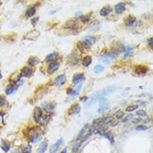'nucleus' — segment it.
<instances>
[{
    "instance_id": "1",
    "label": "nucleus",
    "mask_w": 153,
    "mask_h": 153,
    "mask_svg": "<svg viewBox=\"0 0 153 153\" xmlns=\"http://www.w3.org/2000/svg\"><path fill=\"white\" fill-rule=\"evenodd\" d=\"M116 88H117L115 86H109L94 93L86 101V103L85 104V108H87L90 107L100 98L104 97L105 95L109 94L115 91Z\"/></svg>"
},
{
    "instance_id": "2",
    "label": "nucleus",
    "mask_w": 153,
    "mask_h": 153,
    "mask_svg": "<svg viewBox=\"0 0 153 153\" xmlns=\"http://www.w3.org/2000/svg\"><path fill=\"white\" fill-rule=\"evenodd\" d=\"M80 55L77 50H73L67 56V62L69 65H75L78 63L80 60Z\"/></svg>"
},
{
    "instance_id": "3",
    "label": "nucleus",
    "mask_w": 153,
    "mask_h": 153,
    "mask_svg": "<svg viewBox=\"0 0 153 153\" xmlns=\"http://www.w3.org/2000/svg\"><path fill=\"white\" fill-rule=\"evenodd\" d=\"M79 23L78 20L75 19H72L67 21L63 25L64 28L71 30H75L79 28Z\"/></svg>"
},
{
    "instance_id": "4",
    "label": "nucleus",
    "mask_w": 153,
    "mask_h": 153,
    "mask_svg": "<svg viewBox=\"0 0 153 153\" xmlns=\"http://www.w3.org/2000/svg\"><path fill=\"white\" fill-rule=\"evenodd\" d=\"M100 107L97 110V112L98 113H103L105 111H107L109 108V102L108 99L104 97L101 98L99 99Z\"/></svg>"
},
{
    "instance_id": "5",
    "label": "nucleus",
    "mask_w": 153,
    "mask_h": 153,
    "mask_svg": "<svg viewBox=\"0 0 153 153\" xmlns=\"http://www.w3.org/2000/svg\"><path fill=\"white\" fill-rule=\"evenodd\" d=\"M124 22L127 27H132L136 23V18L132 14H129L126 17H125Z\"/></svg>"
},
{
    "instance_id": "6",
    "label": "nucleus",
    "mask_w": 153,
    "mask_h": 153,
    "mask_svg": "<svg viewBox=\"0 0 153 153\" xmlns=\"http://www.w3.org/2000/svg\"><path fill=\"white\" fill-rule=\"evenodd\" d=\"M148 67L146 65H136L134 68V72L138 75H145L148 71Z\"/></svg>"
},
{
    "instance_id": "7",
    "label": "nucleus",
    "mask_w": 153,
    "mask_h": 153,
    "mask_svg": "<svg viewBox=\"0 0 153 153\" xmlns=\"http://www.w3.org/2000/svg\"><path fill=\"white\" fill-rule=\"evenodd\" d=\"M43 116L42 110L39 107H36L34 109L33 118L36 123H39L40 122L41 118Z\"/></svg>"
},
{
    "instance_id": "8",
    "label": "nucleus",
    "mask_w": 153,
    "mask_h": 153,
    "mask_svg": "<svg viewBox=\"0 0 153 153\" xmlns=\"http://www.w3.org/2000/svg\"><path fill=\"white\" fill-rule=\"evenodd\" d=\"M66 82V76L64 74L59 75L54 80V84L55 86L60 87L63 85Z\"/></svg>"
},
{
    "instance_id": "9",
    "label": "nucleus",
    "mask_w": 153,
    "mask_h": 153,
    "mask_svg": "<svg viewBox=\"0 0 153 153\" xmlns=\"http://www.w3.org/2000/svg\"><path fill=\"white\" fill-rule=\"evenodd\" d=\"M60 65L56 62H52L49 64L47 68V72L49 75H52L59 69Z\"/></svg>"
},
{
    "instance_id": "10",
    "label": "nucleus",
    "mask_w": 153,
    "mask_h": 153,
    "mask_svg": "<svg viewBox=\"0 0 153 153\" xmlns=\"http://www.w3.org/2000/svg\"><path fill=\"white\" fill-rule=\"evenodd\" d=\"M82 42L89 46L93 45V44L95 43L96 42V39L94 36H86L82 38Z\"/></svg>"
},
{
    "instance_id": "11",
    "label": "nucleus",
    "mask_w": 153,
    "mask_h": 153,
    "mask_svg": "<svg viewBox=\"0 0 153 153\" xmlns=\"http://www.w3.org/2000/svg\"><path fill=\"white\" fill-rule=\"evenodd\" d=\"M80 111V106L79 103H75L72 105L69 108L68 110V115H71L75 114V113H78Z\"/></svg>"
},
{
    "instance_id": "12",
    "label": "nucleus",
    "mask_w": 153,
    "mask_h": 153,
    "mask_svg": "<svg viewBox=\"0 0 153 153\" xmlns=\"http://www.w3.org/2000/svg\"><path fill=\"white\" fill-rule=\"evenodd\" d=\"M32 73V70L31 67L26 66L23 67L21 70L20 78L22 77H25V78H29L30 77Z\"/></svg>"
},
{
    "instance_id": "13",
    "label": "nucleus",
    "mask_w": 153,
    "mask_h": 153,
    "mask_svg": "<svg viewBox=\"0 0 153 153\" xmlns=\"http://www.w3.org/2000/svg\"><path fill=\"white\" fill-rule=\"evenodd\" d=\"M62 143V138H60L56 142L55 144L52 145L49 149V152L50 153H56L57 151L60 148V146L61 145Z\"/></svg>"
},
{
    "instance_id": "14",
    "label": "nucleus",
    "mask_w": 153,
    "mask_h": 153,
    "mask_svg": "<svg viewBox=\"0 0 153 153\" xmlns=\"http://www.w3.org/2000/svg\"><path fill=\"white\" fill-rule=\"evenodd\" d=\"M40 36V32L37 30H32L30 31V32H28L26 34L25 38L24 39H28V40H34L36 39H37L38 37Z\"/></svg>"
},
{
    "instance_id": "15",
    "label": "nucleus",
    "mask_w": 153,
    "mask_h": 153,
    "mask_svg": "<svg viewBox=\"0 0 153 153\" xmlns=\"http://www.w3.org/2000/svg\"><path fill=\"white\" fill-rule=\"evenodd\" d=\"M60 58V54L58 52H52L49 55H47L46 58V61L47 62H55L57 61Z\"/></svg>"
},
{
    "instance_id": "16",
    "label": "nucleus",
    "mask_w": 153,
    "mask_h": 153,
    "mask_svg": "<svg viewBox=\"0 0 153 153\" xmlns=\"http://www.w3.org/2000/svg\"><path fill=\"white\" fill-rule=\"evenodd\" d=\"M42 106L44 111L47 112H52L55 108V105H54L53 102H44Z\"/></svg>"
},
{
    "instance_id": "17",
    "label": "nucleus",
    "mask_w": 153,
    "mask_h": 153,
    "mask_svg": "<svg viewBox=\"0 0 153 153\" xmlns=\"http://www.w3.org/2000/svg\"><path fill=\"white\" fill-rule=\"evenodd\" d=\"M112 10H113L112 8L110 6H109V5H107V6H105V7H103L101 10H100V14L101 16L105 17V16H107L109 15L112 11Z\"/></svg>"
},
{
    "instance_id": "18",
    "label": "nucleus",
    "mask_w": 153,
    "mask_h": 153,
    "mask_svg": "<svg viewBox=\"0 0 153 153\" xmlns=\"http://www.w3.org/2000/svg\"><path fill=\"white\" fill-rule=\"evenodd\" d=\"M115 58V57L114 55L107 54V55L101 56L100 58V61H101L103 62H105V63L110 64L114 60Z\"/></svg>"
},
{
    "instance_id": "19",
    "label": "nucleus",
    "mask_w": 153,
    "mask_h": 153,
    "mask_svg": "<svg viewBox=\"0 0 153 153\" xmlns=\"http://www.w3.org/2000/svg\"><path fill=\"white\" fill-rule=\"evenodd\" d=\"M123 50L125 51V54L123 56V58L127 59L130 57L134 53V48L132 46H126L125 47Z\"/></svg>"
},
{
    "instance_id": "20",
    "label": "nucleus",
    "mask_w": 153,
    "mask_h": 153,
    "mask_svg": "<svg viewBox=\"0 0 153 153\" xmlns=\"http://www.w3.org/2000/svg\"><path fill=\"white\" fill-rule=\"evenodd\" d=\"M48 146V141L47 139L41 142L37 149V153H45Z\"/></svg>"
},
{
    "instance_id": "21",
    "label": "nucleus",
    "mask_w": 153,
    "mask_h": 153,
    "mask_svg": "<svg viewBox=\"0 0 153 153\" xmlns=\"http://www.w3.org/2000/svg\"><path fill=\"white\" fill-rule=\"evenodd\" d=\"M115 10L116 13L120 14L123 13L126 10V4L124 3H120L115 5Z\"/></svg>"
},
{
    "instance_id": "22",
    "label": "nucleus",
    "mask_w": 153,
    "mask_h": 153,
    "mask_svg": "<svg viewBox=\"0 0 153 153\" xmlns=\"http://www.w3.org/2000/svg\"><path fill=\"white\" fill-rule=\"evenodd\" d=\"M42 139V135L40 133L35 132L33 134H32V135L29 138V141L33 143V144H36V143L39 142L40 140Z\"/></svg>"
},
{
    "instance_id": "23",
    "label": "nucleus",
    "mask_w": 153,
    "mask_h": 153,
    "mask_svg": "<svg viewBox=\"0 0 153 153\" xmlns=\"http://www.w3.org/2000/svg\"><path fill=\"white\" fill-rule=\"evenodd\" d=\"M83 75L82 73H76L72 78V82L74 84H78L83 79Z\"/></svg>"
},
{
    "instance_id": "24",
    "label": "nucleus",
    "mask_w": 153,
    "mask_h": 153,
    "mask_svg": "<svg viewBox=\"0 0 153 153\" xmlns=\"http://www.w3.org/2000/svg\"><path fill=\"white\" fill-rule=\"evenodd\" d=\"M17 90V87L16 85H14L12 84H10L7 87L6 89V93L7 95H11L14 93Z\"/></svg>"
},
{
    "instance_id": "25",
    "label": "nucleus",
    "mask_w": 153,
    "mask_h": 153,
    "mask_svg": "<svg viewBox=\"0 0 153 153\" xmlns=\"http://www.w3.org/2000/svg\"><path fill=\"white\" fill-rule=\"evenodd\" d=\"M92 62V57L90 55L85 56L84 58H83L82 61V64L83 66L85 67H88L89 65L91 64Z\"/></svg>"
},
{
    "instance_id": "26",
    "label": "nucleus",
    "mask_w": 153,
    "mask_h": 153,
    "mask_svg": "<svg viewBox=\"0 0 153 153\" xmlns=\"http://www.w3.org/2000/svg\"><path fill=\"white\" fill-rule=\"evenodd\" d=\"M77 47H78L79 50L80 52H82V53H85V50H87L88 48H89L88 46H87V44L83 43L82 42H79L78 43H77Z\"/></svg>"
},
{
    "instance_id": "27",
    "label": "nucleus",
    "mask_w": 153,
    "mask_h": 153,
    "mask_svg": "<svg viewBox=\"0 0 153 153\" xmlns=\"http://www.w3.org/2000/svg\"><path fill=\"white\" fill-rule=\"evenodd\" d=\"M39 62H40V60L36 57H29L28 60V64L31 66H34Z\"/></svg>"
},
{
    "instance_id": "28",
    "label": "nucleus",
    "mask_w": 153,
    "mask_h": 153,
    "mask_svg": "<svg viewBox=\"0 0 153 153\" xmlns=\"http://www.w3.org/2000/svg\"><path fill=\"white\" fill-rule=\"evenodd\" d=\"M82 87V83H79V84H78V85H76V86L75 87V89L73 90V92H72L71 95H70L71 97H73V98L75 97H76L77 95L78 94L80 90L81 89Z\"/></svg>"
},
{
    "instance_id": "29",
    "label": "nucleus",
    "mask_w": 153,
    "mask_h": 153,
    "mask_svg": "<svg viewBox=\"0 0 153 153\" xmlns=\"http://www.w3.org/2000/svg\"><path fill=\"white\" fill-rule=\"evenodd\" d=\"M100 134L101 136H105V137L108 138V139L111 141L112 144H113V143H114V138H113V136L112 134L110 132H104L101 133V134Z\"/></svg>"
},
{
    "instance_id": "30",
    "label": "nucleus",
    "mask_w": 153,
    "mask_h": 153,
    "mask_svg": "<svg viewBox=\"0 0 153 153\" xmlns=\"http://www.w3.org/2000/svg\"><path fill=\"white\" fill-rule=\"evenodd\" d=\"M36 13V9L34 7H31L27 10V11H26L25 15L28 18L32 17V16H34Z\"/></svg>"
},
{
    "instance_id": "31",
    "label": "nucleus",
    "mask_w": 153,
    "mask_h": 153,
    "mask_svg": "<svg viewBox=\"0 0 153 153\" xmlns=\"http://www.w3.org/2000/svg\"><path fill=\"white\" fill-rule=\"evenodd\" d=\"M88 124H86V125H85V126L84 127H83L82 128V129H81V130L80 131L79 133L78 137H77V141H79V140L80 139H81V138H82V136H83V134H84V133H85V131H86L87 129V128H88Z\"/></svg>"
},
{
    "instance_id": "32",
    "label": "nucleus",
    "mask_w": 153,
    "mask_h": 153,
    "mask_svg": "<svg viewBox=\"0 0 153 153\" xmlns=\"http://www.w3.org/2000/svg\"><path fill=\"white\" fill-rule=\"evenodd\" d=\"M104 67L101 65H97L94 67V71L96 74H99L104 70Z\"/></svg>"
},
{
    "instance_id": "33",
    "label": "nucleus",
    "mask_w": 153,
    "mask_h": 153,
    "mask_svg": "<svg viewBox=\"0 0 153 153\" xmlns=\"http://www.w3.org/2000/svg\"><path fill=\"white\" fill-rule=\"evenodd\" d=\"M1 148L4 150L5 152H8L10 148V145L9 143H8L7 141H4L3 142L2 145H1Z\"/></svg>"
},
{
    "instance_id": "34",
    "label": "nucleus",
    "mask_w": 153,
    "mask_h": 153,
    "mask_svg": "<svg viewBox=\"0 0 153 153\" xmlns=\"http://www.w3.org/2000/svg\"><path fill=\"white\" fill-rule=\"evenodd\" d=\"M113 121V117L112 116H107L106 118H103V122L102 123L104 124H109L112 122Z\"/></svg>"
},
{
    "instance_id": "35",
    "label": "nucleus",
    "mask_w": 153,
    "mask_h": 153,
    "mask_svg": "<svg viewBox=\"0 0 153 153\" xmlns=\"http://www.w3.org/2000/svg\"><path fill=\"white\" fill-rule=\"evenodd\" d=\"M49 118H50V117H49V116L47 115H44V116H42V118H41L40 121V123L42 125H44V124H47V123H48L49 120Z\"/></svg>"
},
{
    "instance_id": "36",
    "label": "nucleus",
    "mask_w": 153,
    "mask_h": 153,
    "mask_svg": "<svg viewBox=\"0 0 153 153\" xmlns=\"http://www.w3.org/2000/svg\"><path fill=\"white\" fill-rule=\"evenodd\" d=\"M31 151H32V146L31 145H28L22 149V153H31Z\"/></svg>"
},
{
    "instance_id": "37",
    "label": "nucleus",
    "mask_w": 153,
    "mask_h": 153,
    "mask_svg": "<svg viewBox=\"0 0 153 153\" xmlns=\"http://www.w3.org/2000/svg\"><path fill=\"white\" fill-rule=\"evenodd\" d=\"M138 105H131V106H127L126 108V111L127 112H132L134 111V110L137 109L138 108Z\"/></svg>"
},
{
    "instance_id": "38",
    "label": "nucleus",
    "mask_w": 153,
    "mask_h": 153,
    "mask_svg": "<svg viewBox=\"0 0 153 153\" xmlns=\"http://www.w3.org/2000/svg\"><path fill=\"white\" fill-rule=\"evenodd\" d=\"M114 115L116 116V118H117V119L119 120L123 117V116L124 115V113L121 110H118V111H117L115 113Z\"/></svg>"
},
{
    "instance_id": "39",
    "label": "nucleus",
    "mask_w": 153,
    "mask_h": 153,
    "mask_svg": "<svg viewBox=\"0 0 153 153\" xmlns=\"http://www.w3.org/2000/svg\"><path fill=\"white\" fill-rule=\"evenodd\" d=\"M81 144H82V142L78 143V144H76L73 147V148H72V152H73V153H76L77 152H78L80 146H81Z\"/></svg>"
},
{
    "instance_id": "40",
    "label": "nucleus",
    "mask_w": 153,
    "mask_h": 153,
    "mask_svg": "<svg viewBox=\"0 0 153 153\" xmlns=\"http://www.w3.org/2000/svg\"><path fill=\"white\" fill-rule=\"evenodd\" d=\"M81 20V22L83 24H87V22H88V21H90V17L88 16H83L82 15L81 17L79 18Z\"/></svg>"
},
{
    "instance_id": "41",
    "label": "nucleus",
    "mask_w": 153,
    "mask_h": 153,
    "mask_svg": "<svg viewBox=\"0 0 153 153\" xmlns=\"http://www.w3.org/2000/svg\"><path fill=\"white\" fill-rule=\"evenodd\" d=\"M148 127L143 126V125H140V126H138L136 127L135 130L137 131H144V130H148Z\"/></svg>"
},
{
    "instance_id": "42",
    "label": "nucleus",
    "mask_w": 153,
    "mask_h": 153,
    "mask_svg": "<svg viewBox=\"0 0 153 153\" xmlns=\"http://www.w3.org/2000/svg\"><path fill=\"white\" fill-rule=\"evenodd\" d=\"M136 115L140 116H145L146 115V113L144 110H139L136 112Z\"/></svg>"
},
{
    "instance_id": "43",
    "label": "nucleus",
    "mask_w": 153,
    "mask_h": 153,
    "mask_svg": "<svg viewBox=\"0 0 153 153\" xmlns=\"http://www.w3.org/2000/svg\"><path fill=\"white\" fill-rule=\"evenodd\" d=\"M103 118H97L95 119L93 121V124L94 125H98L100 124H101L103 122Z\"/></svg>"
},
{
    "instance_id": "44",
    "label": "nucleus",
    "mask_w": 153,
    "mask_h": 153,
    "mask_svg": "<svg viewBox=\"0 0 153 153\" xmlns=\"http://www.w3.org/2000/svg\"><path fill=\"white\" fill-rule=\"evenodd\" d=\"M6 100L5 97L3 96H0V107L4 106L6 105Z\"/></svg>"
},
{
    "instance_id": "45",
    "label": "nucleus",
    "mask_w": 153,
    "mask_h": 153,
    "mask_svg": "<svg viewBox=\"0 0 153 153\" xmlns=\"http://www.w3.org/2000/svg\"><path fill=\"white\" fill-rule=\"evenodd\" d=\"M133 114H131V113H130V114L128 115L127 116H126V117H125V118H124V119H123V120H122V121H123V123L127 122V121H129L131 119V118H133Z\"/></svg>"
},
{
    "instance_id": "46",
    "label": "nucleus",
    "mask_w": 153,
    "mask_h": 153,
    "mask_svg": "<svg viewBox=\"0 0 153 153\" xmlns=\"http://www.w3.org/2000/svg\"><path fill=\"white\" fill-rule=\"evenodd\" d=\"M147 43L148 44L149 47H152V44H153V39L152 37H150L149 39H148L147 40Z\"/></svg>"
},
{
    "instance_id": "47",
    "label": "nucleus",
    "mask_w": 153,
    "mask_h": 153,
    "mask_svg": "<svg viewBox=\"0 0 153 153\" xmlns=\"http://www.w3.org/2000/svg\"><path fill=\"white\" fill-rule=\"evenodd\" d=\"M82 16V12L81 11H78L76 12L75 17L76 18H80Z\"/></svg>"
},
{
    "instance_id": "48",
    "label": "nucleus",
    "mask_w": 153,
    "mask_h": 153,
    "mask_svg": "<svg viewBox=\"0 0 153 153\" xmlns=\"http://www.w3.org/2000/svg\"><path fill=\"white\" fill-rule=\"evenodd\" d=\"M38 21H39V18H34V19H32V20H31V23H32V25L35 26L36 24V22H37Z\"/></svg>"
},
{
    "instance_id": "49",
    "label": "nucleus",
    "mask_w": 153,
    "mask_h": 153,
    "mask_svg": "<svg viewBox=\"0 0 153 153\" xmlns=\"http://www.w3.org/2000/svg\"><path fill=\"white\" fill-rule=\"evenodd\" d=\"M142 121V119L141 118H135L132 121V123L133 124H136V123H138Z\"/></svg>"
},
{
    "instance_id": "50",
    "label": "nucleus",
    "mask_w": 153,
    "mask_h": 153,
    "mask_svg": "<svg viewBox=\"0 0 153 153\" xmlns=\"http://www.w3.org/2000/svg\"><path fill=\"white\" fill-rule=\"evenodd\" d=\"M72 92H73V89L72 88H68L67 89V91L66 93L67 95H71V94L72 93Z\"/></svg>"
},
{
    "instance_id": "51",
    "label": "nucleus",
    "mask_w": 153,
    "mask_h": 153,
    "mask_svg": "<svg viewBox=\"0 0 153 153\" xmlns=\"http://www.w3.org/2000/svg\"><path fill=\"white\" fill-rule=\"evenodd\" d=\"M136 103H138V104L142 105V106H145L146 105V102L144 101H141V100H138V101H136Z\"/></svg>"
},
{
    "instance_id": "52",
    "label": "nucleus",
    "mask_w": 153,
    "mask_h": 153,
    "mask_svg": "<svg viewBox=\"0 0 153 153\" xmlns=\"http://www.w3.org/2000/svg\"><path fill=\"white\" fill-rule=\"evenodd\" d=\"M151 121V119L150 118H146L144 120V123L145 124H147V123H149Z\"/></svg>"
},
{
    "instance_id": "53",
    "label": "nucleus",
    "mask_w": 153,
    "mask_h": 153,
    "mask_svg": "<svg viewBox=\"0 0 153 153\" xmlns=\"http://www.w3.org/2000/svg\"><path fill=\"white\" fill-rule=\"evenodd\" d=\"M10 153H21L19 149H14L13 150L11 151Z\"/></svg>"
},
{
    "instance_id": "54",
    "label": "nucleus",
    "mask_w": 153,
    "mask_h": 153,
    "mask_svg": "<svg viewBox=\"0 0 153 153\" xmlns=\"http://www.w3.org/2000/svg\"><path fill=\"white\" fill-rule=\"evenodd\" d=\"M80 101H82V100H85V101H87V100H88V98L87 97H82V98H80Z\"/></svg>"
},
{
    "instance_id": "55",
    "label": "nucleus",
    "mask_w": 153,
    "mask_h": 153,
    "mask_svg": "<svg viewBox=\"0 0 153 153\" xmlns=\"http://www.w3.org/2000/svg\"><path fill=\"white\" fill-rule=\"evenodd\" d=\"M67 147H65V148L63 150H62L60 153H67Z\"/></svg>"
},
{
    "instance_id": "56",
    "label": "nucleus",
    "mask_w": 153,
    "mask_h": 153,
    "mask_svg": "<svg viewBox=\"0 0 153 153\" xmlns=\"http://www.w3.org/2000/svg\"><path fill=\"white\" fill-rule=\"evenodd\" d=\"M1 120H3V117L1 116V115H0V123L2 122V121Z\"/></svg>"
},
{
    "instance_id": "57",
    "label": "nucleus",
    "mask_w": 153,
    "mask_h": 153,
    "mask_svg": "<svg viewBox=\"0 0 153 153\" xmlns=\"http://www.w3.org/2000/svg\"><path fill=\"white\" fill-rule=\"evenodd\" d=\"M2 78V75H1V70H0V79Z\"/></svg>"
},
{
    "instance_id": "58",
    "label": "nucleus",
    "mask_w": 153,
    "mask_h": 153,
    "mask_svg": "<svg viewBox=\"0 0 153 153\" xmlns=\"http://www.w3.org/2000/svg\"><path fill=\"white\" fill-rule=\"evenodd\" d=\"M1 3H0V5H1Z\"/></svg>"
}]
</instances>
